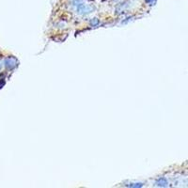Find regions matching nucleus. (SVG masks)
<instances>
[{
	"label": "nucleus",
	"mask_w": 188,
	"mask_h": 188,
	"mask_svg": "<svg viewBox=\"0 0 188 188\" xmlns=\"http://www.w3.org/2000/svg\"><path fill=\"white\" fill-rule=\"evenodd\" d=\"M0 69H1V62H0Z\"/></svg>",
	"instance_id": "nucleus-5"
},
{
	"label": "nucleus",
	"mask_w": 188,
	"mask_h": 188,
	"mask_svg": "<svg viewBox=\"0 0 188 188\" xmlns=\"http://www.w3.org/2000/svg\"><path fill=\"white\" fill-rule=\"evenodd\" d=\"M5 64H6V67L8 69H12V68H14L15 66H16L17 61H16V59L13 58H9L6 59Z\"/></svg>",
	"instance_id": "nucleus-2"
},
{
	"label": "nucleus",
	"mask_w": 188,
	"mask_h": 188,
	"mask_svg": "<svg viewBox=\"0 0 188 188\" xmlns=\"http://www.w3.org/2000/svg\"><path fill=\"white\" fill-rule=\"evenodd\" d=\"M156 184L159 185V186H166L167 185V181L164 179H161L157 183H156Z\"/></svg>",
	"instance_id": "nucleus-3"
},
{
	"label": "nucleus",
	"mask_w": 188,
	"mask_h": 188,
	"mask_svg": "<svg viewBox=\"0 0 188 188\" xmlns=\"http://www.w3.org/2000/svg\"><path fill=\"white\" fill-rule=\"evenodd\" d=\"M73 4L75 7L76 11L79 12V13H82V14H84V13H89L92 10V7H90L89 5H86L84 3L83 0H74Z\"/></svg>",
	"instance_id": "nucleus-1"
},
{
	"label": "nucleus",
	"mask_w": 188,
	"mask_h": 188,
	"mask_svg": "<svg viewBox=\"0 0 188 188\" xmlns=\"http://www.w3.org/2000/svg\"><path fill=\"white\" fill-rule=\"evenodd\" d=\"M152 1L153 0H146V2H148V3H152Z\"/></svg>",
	"instance_id": "nucleus-4"
}]
</instances>
